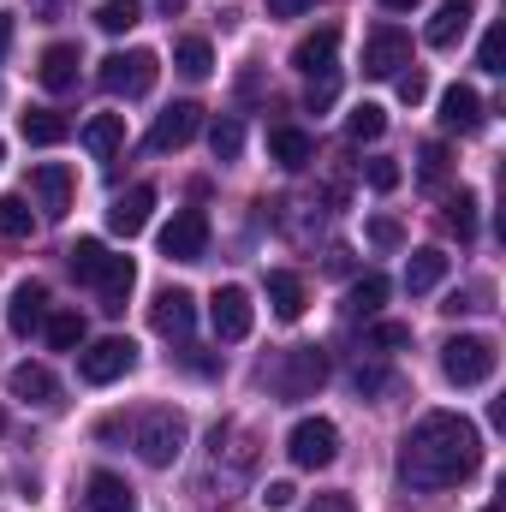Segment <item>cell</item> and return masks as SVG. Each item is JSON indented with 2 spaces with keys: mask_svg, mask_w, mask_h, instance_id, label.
<instances>
[{
  "mask_svg": "<svg viewBox=\"0 0 506 512\" xmlns=\"http://www.w3.org/2000/svg\"><path fill=\"white\" fill-rule=\"evenodd\" d=\"M42 328H48V346H54V352H78V346H84V316H78V310H48Z\"/></svg>",
  "mask_w": 506,
  "mask_h": 512,
  "instance_id": "obj_29",
  "label": "cell"
},
{
  "mask_svg": "<svg viewBox=\"0 0 506 512\" xmlns=\"http://www.w3.org/2000/svg\"><path fill=\"white\" fill-rule=\"evenodd\" d=\"M322 382H328V358H322V346H292V352L268 370V387H274L280 399H310Z\"/></svg>",
  "mask_w": 506,
  "mask_h": 512,
  "instance_id": "obj_6",
  "label": "cell"
},
{
  "mask_svg": "<svg viewBox=\"0 0 506 512\" xmlns=\"http://www.w3.org/2000/svg\"><path fill=\"white\" fill-rule=\"evenodd\" d=\"M364 179H370L376 191H393V185H399V167H393V161H370V167H364Z\"/></svg>",
  "mask_w": 506,
  "mask_h": 512,
  "instance_id": "obj_42",
  "label": "cell"
},
{
  "mask_svg": "<svg viewBox=\"0 0 506 512\" xmlns=\"http://www.w3.org/2000/svg\"><path fill=\"white\" fill-rule=\"evenodd\" d=\"M102 435L114 441V435H131V447H137V459L149 465V471H167L179 453H185V411H173V405H149V411H137V417H108L102 423Z\"/></svg>",
  "mask_w": 506,
  "mask_h": 512,
  "instance_id": "obj_2",
  "label": "cell"
},
{
  "mask_svg": "<svg viewBox=\"0 0 506 512\" xmlns=\"http://www.w3.org/2000/svg\"><path fill=\"white\" fill-rule=\"evenodd\" d=\"M108 245L102 239H78L72 251H66V268H72V280H84V286H96L102 280V268H108Z\"/></svg>",
  "mask_w": 506,
  "mask_h": 512,
  "instance_id": "obj_28",
  "label": "cell"
},
{
  "mask_svg": "<svg viewBox=\"0 0 506 512\" xmlns=\"http://www.w3.org/2000/svg\"><path fill=\"white\" fill-rule=\"evenodd\" d=\"M268 161H280L286 173L310 167V161H316V143H310V131H298V126H274V131H268Z\"/></svg>",
  "mask_w": 506,
  "mask_h": 512,
  "instance_id": "obj_22",
  "label": "cell"
},
{
  "mask_svg": "<svg viewBox=\"0 0 506 512\" xmlns=\"http://www.w3.org/2000/svg\"><path fill=\"white\" fill-rule=\"evenodd\" d=\"M501 48H506V30H501V24H489V36H483V48H477V66H483V72H495V78L506 72Z\"/></svg>",
  "mask_w": 506,
  "mask_h": 512,
  "instance_id": "obj_39",
  "label": "cell"
},
{
  "mask_svg": "<svg viewBox=\"0 0 506 512\" xmlns=\"http://www.w3.org/2000/svg\"><path fill=\"white\" fill-rule=\"evenodd\" d=\"M161 256L167 262H203L209 256V215L203 209H179L161 227Z\"/></svg>",
  "mask_w": 506,
  "mask_h": 512,
  "instance_id": "obj_8",
  "label": "cell"
},
{
  "mask_svg": "<svg viewBox=\"0 0 506 512\" xmlns=\"http://www.w3.org/2000/svg\"><path fill=\"white\" fill-rule=\"evenodd\" d=\"M268 304H274L280 322H298L304 304H310V292H304V280H298L292 268H274V274H268Z\"/></svg>",
  "mask_w": 506,
  "mask_h": 512,
  "instance_id": "obj_24",
  "label": "cell"
},
{
  "mask_svg": "<svg viewBox=\"0 0 506 512\" xmlns=\"http://www.w3.org/2000/svg\"><path fill=\"white\" fill-rule=\"evenodd\" d=\"M12 30H18V12H0V60H6V48H12Z\"/></svg>",
  "mask_w": 506,
  "mask_h": 512,
  "instance_id": "obj_46",
  "label": "cell"
},
{
  "mask_svg": "<svg viewBox=\"0 0 506 512\" xmlns=\"http://www.w3.org/2000/svg\"><path fill=\"white\" fill-rule=\"evenodd\" d=\"M381 298H387V274H364V280L346 292V316H376Z\"/></svg>",
  "mask_w": 506,
  "mask_h": 512,
  "instance_id": "obj_33",
  "label": "cell"
},
{
  "mask_svg": "<svg viewBox=\"0 0 506 512\" xmlns=\"http://www.w3.org/2000/svg\"><path fill=\"white\" fill-rule=\"evenodd\" d=\"M0 161H6V143H0Z\"/></svg>",
  "mask_w": 506,
  "mask_h": 512,
  "instance_id": "obj_51",
  "label": "cell"
},
{
  "mask_svg": "<svg viewBox=\"0 0 506 512\" xmlns=\"http://www.w3.org/2000/svg\"><path fill=\"white\" fill-rule=\"evenodd\" d=\"M447 233H453L459 245L477 239V197H471V191H453V197H447Z\"/></svg>",
  "mask_w": 506,
  "mask_h": 512,
  "instance_id": "obj_30",
  "label": "cell"
},
{
  "mask_svg": "<svg viewBox=\"0 0 506 512\" xmlns=\"http://www.w3.org/2000/svg\"><path fill=\"white\" fill-rule=\"evenodd\" d=\"M405 346H411V322H376L364 340V352H405Z\"/></svg>",
  "mask_w": 506,
  "mask_h": 512,
  "instance_id": "obj_37",
  "label": "cell"
},
{
  "mask_svg": "<svg viewBox=\"0 0 506 512\" xmlns=\"http://www.w3.org/2000/svg\"><path fill=\"white\" fill-rule=\"evenodd\" d=\"M399 239H405V233H399V221H393V215H376V221H370V245H381V251H393Z\"/></svg>",
  "mask_w": 506,
  "mask_h": 512,
  "instance_id": "obj_41",
  "label": "cell"
},
{
  "mask_svg": "<svg viewBox=\"0 0 506 512\" xmlns=\"http://www.w3.org/2000/svg\"><path fill=\"white\" fill-rule=\"evenodd\" d=\"M292 501H298V489H292V483H268V489H262V507H292Z\"/></svg>",
  "mask_w": 506,
  "mask_h": 512,
  "instance_id": "obj_43",
  "label": "cell"
},
{
  "mask_svg": "<svg viewBox=\"0 0 506 512\" xmlns=\"http://www.w3.org/2000/svg\"><path fill=\"white\" fill-rule=\"evenodd\" d=\"M0 429H6V411H0Z\"/></svg>",
  "mask_w": 506,
  "mask_h": 512,
  "instance_id": "obj_52",
  "label": "cell"
},
{
  "mask_svg": "<svg viewBox=\"0 0 506 512\" xmlns=\"http://www.w3.org/2000/svg\"><path fill=\"white\" fill-rule=\"evenodd\" d=\"M84 507L90 512H137V495H131L126 477H114V471H90V483H84Z\"/></svg>",
  "mask_w": 506,
  "mask_h": 512,
  "instance_id": "obj_20",
  "label": "cell"
},
{
  "mask_svg": "<svg viewBox=\"0 0 506 512\" xmlns=\"http://www.w3.org/2000/svg\"><path fill=\"white\" fill-rule=\"evenodd\" d=\"M334 54H340V24H322V30H310V36L292 48V66H298L310 84H328V78H334Z\"/></svg>",
  "mask_w": 506,
  "mask_h": 512,
  "instance_id": "obj_13",
  "label": "cell"
},
{
  "mask_svg": "<svg viewBox=\"0 0 506 512\" xmlns=\"http://www.w3.org/2000/svg\"><path fill=\"white\" fill-rule=\"evenodd\" d=\"M131 286H137V262H131V256H108V268H102V280H96V292H102V310H108V316H120V310H126Z\"/></svg>",
  "mask_w": 506,
  "mask_h": 512,
  "instance_id": "obj_23",
  "label": "cell"
},
{
  "mask_svg": "<svg viewBox=\"0 0 506 512\" xmlns=\"http://www.w3.org/2000/svg\"><path fill=\"white\" fill-rule=\"evenodd\" d=\"M483 512H501V501H489V507H483Z\"/></svg>",
  "mask_w": 506,
  "mask_h": 512,
  "instance_id": "obj_50",
  "label": "cell"
},
{
  "mask_svg": "<svg viewBox=\"0 0 506 512\" xmlns=\"http://www.w3.org/2000/svg\"><path fill=\"white\" fill-rule=\"evenodd\" d=\"M447 268H453V256L447 251H411V262H405V292H435L441 280H447Z\"/></svg>",
  "mask_w": 506,
  "mask_h": 512,
  "instance_id": "obj_26",
  "label": "cell"
},
{
  "mask_svg": "<svg viewBox=\"0 0 506 512\" xmlns=\"http://www.w3.org/2000/svg\"><path fill=\"white\" fill-rule=\"evenodd\" d=\"M84 149H90L96 161H114V155L126 149V114H96V120L84 126Z\"/></svg>",
  "mask_w": 506,
  "mask_h": 512,
  "instance_id": "obj_27",
  "label": "cell"
},
{
  "mask_svg": "<svg viewBox=\"0 0 506 512\" xmlns=\"http://www.w3.org/2000/svg\"><path fill=\"white\" fill-rule=\"evenodd\" d=\"M411 66V36L399 24H376L364 36V78H399Z\"/></svg>",
  "mask_w": 506,
  "mask_h": 512,
  "instance_id": "obj_9",
  "label": "cell"
},
{
  "mask_svg": "<svg viewBox=\"0 0 506 512\" xmlns=\"http://www.w3.org/2000/svg\"><path fill=\"white\" fill-rule=\"evenodd\" d=\"M173 66H179L185 78H209V72H215V54H209L203 36H185V42L173 48Z\"/></svg>",
  "mask_w": 506,
  "mask_h": 512,
  "instance_id": "obj_32",
  "label": "cell"
},
{
  "mask_svg": "<svg viewBox=\"0 0 506 512\" xmlns=\"http://www.w3.org/2000/svg\"><path fill=\"white\" fill-rule=\"evenodd\" d=\"M298 12H316V0H268V18H298Z\"/></svg>",
  "mask_w": 506,
  "mask_h": 512,
  "instance_id": "obj_44",
  "label": "cell"
},
{
  "mask_svg": "<svg viewBox=\"0 0 506 512\" xmlns=\"http://www.w3.org/2000/svg\"><path fill=\"white\" fill-rule=\"evenodd\" d=\"M477 465H483V435L459 411H429L399 441V483L417 489V495L453 489V483L477 477Z\"/></svg>",
  "mask_w": 506,
  "mask_h": 512,
  "instance_id": "obj_1",
  "label": "cell"
},
{
  "mask_svg": "<svg viewBox=\"0 0 506 512\" xmlns=\"http://www.w3.org/2000/svg\"><path fill=\"white\" fill-rule=\"evenodd\" d=\"M18 131H24V143L54 149V143H66V137H72V120H66V114H54V108H30V114H18Z\"/></svg>",
  "mask_w": 506,
  "mask_h": 512,
  "instance_id": "obj_25",
  "label": "cell"
},
{
  "mask_svg": "<svg viewBox=\"0 0 506 512\" xmlns=\"http://www.w3.org/2000/svg\"><path fill=\"white\" fill-rule=\"evenodd\" d=\"M197 131H203V108H197V102H173L167 114H155V126H149L143 143H149L155 155H167V149H185Z\"/></svg>",
  "mask_w": 506,
  "mask_h": 512,
  "instance_id": "obj_12",
  "label": "cell"
},
{
  "mask_svg": "<svg viewBox=\"0 0 506 512\" xmlns=\"http://www.w3.org/2000/svg\"><path fill=\"white\" fill-rule=\"evenodd\" d=\"M471 12H477V0H441L435 18H429V30H423V42H429V48H453V42L471 30Z\"/></svg>",
  "mask_w": 506,
  "mask_h": 512,
  "instance_id": "obj_19",
  "label": "cell"
},
{
  "mask_svg": "<svg viewBox=\"0 0 506 512\" xmlns=\"http://www.w3.org/2000/svg\"><path fill=\"white\" fill-rule=\"evenodd\" d=\"M495 364H501V352H495L489 334H453L441 346V376L453 387H483L495 376Z\"/></svg>",
  "mask_w": 506,
  "mask_h": 512,
  "instance_id": "obj_3",
  "label": "cell"
},
{
  "mask_svg": "<svg viewBox=\"0 0 506 512\" xmlns=\"http://www.w3.org/2000/svg\"><path fill=\"white\" fill-rule=\"evenodd\" d=\"M381 6H387V12H411L417 0H381Z\"/></svg>",
  "mask_w": 506,
  "mask_h": 512,
  "instance_id": "obj_49",
  "label": "cell"
},
{
  "mask_svg": "<svg viewBox=\"0 0 506 512\" xmlns=\"http://www.w3.org/2000/svg\"><path fill=\"white\" fill-rule=\"evenodd\" d=\"M381 387H387L381 370H358V393H381Z\"/></svg>",
  "mask_w": 506,
  "mask_h": 512,
  "instance_id": "obj_47",
  "label": "cell"
},
{
  "mask_svg": "<svg viewBox=\"0 0 506 512\" xmlns=\"http://www.w3.org/2000/svg\"><path fill=\"white\" fill-rule=\"evenodd\" d=\"M209 149H215V161H239V149H245V126H239L233 114H221V120L209 126Z\"/></svg>",
  "mask_w": 506,
  "mask_h": 512,
  "instance_id": "obj_35",
  "label": "cell"
},
{
  "mask_svg": "<svg viewBox=\"0 0 506 512\" xmlns=\"http://www.w3.org/2000/svg\"><path fill=\"white\" fill-rule=\"evenodd\" d=\"M310 512H358V507H352V495H316Z\"/></svg>",
  "mask_w": 506,
  "mask_h": 512,
  "instance_id": "obj_45",
  "label": "cell"
},
{
  "mask_svg": "<svg viewBox=\"0 0 506 512\" xmlns=\"http://www.w3.org/2000/svg\"><path fill=\"white\" fill-rule=\"evenodd\" d=\"M96 78H102V90H108V96H126V102H137V96H149V90H155V78H161V54H155V48H126V54H108Z\"/></svg>",
  "mask_w": 506,
  "mask_h": 512,
  "instance_id": "obj_4",
  "label": "cell"
},
{
  "mask_svg": "<svg viewBox=\"0 0 506 512\" xmlns=\"http://www.w3.org/2000/svg\"><path fill=\"white\" fill-rule=\"evenodd\" d=\"M286 459H292L298 471H328V465L340 459V429H334L328 417H298L292 435H286Z\"/></svg>",
  "mask_w": 506,
  "mask_h": 512,
  "instance_id": "obj_5",
  "label": "cell"
},
{
  "mask_svg": "<svg viewBox=\"0 0 506 512\" xmlns=\"http://www.w3.org/2000/svg\"><path fill=\"white\" fill-rule=\"evenodd\" d=\"M78 48L72 42H54V48H42V60H36V78H42V90H54V96H66V90H78Z\"/></svg>",
  "mask_w": 506,
  "mask_h": 512,
  "instance_id": "obj_17",
  "label": "cell"
},
{
  "mask_svg": "<svg viewBox=\"0 0 506 512\" xmlns=\"http://www.w3.org/2000/svg\"><path fill=\"white\" fill-rule=\"evenodd\" d=\"M131 370H137V346H131L126 334H108V340H96V346L78 352V376L90 387H108V382H120V376H131Z\"/></svg>",
  "mask_w": 506,
  "mask_h": 512,
  "instance_id": "obj_7",
  "label": "cell"
},
{
  "mask_svg": "<svg viewBox=\"0 0 506 512\" xmlns=\"http://www.w3.org/2000/svg\"><path fill=\"white\" fill-rule=\"evenodd\" d=\"M417 179H423V185H441V179H447V149H441V143H423V155H417Z\"/></svg>",
  "mask_w": 506,
  "mask_h": 512,
  "instance_id": "obj_38",
  "label": "cell"
},
{
  "mask_svg": "<svg viewBox=\"0 0 506 512\" xmlns=\"http://www.w3.org/2000/svg\"><path fill=\"white\" fill-rule=\"evenodd\" d=\"M48 322V286L42 280H24V286H12V304H6V328L24 340V334H36Z\"/></svg>",
  "mask_w": 506,
  "mask_h": 512,
  "instance_id": "obj_15",
  "label": "cell"
},
{
  "mask_svg": "<svg viewBox=\"0 0 506 512\" xmlns=\"http://www.w3.org/2000/svg\"><path fill=\"white\" fill-rule=\"evenodd\" d=\"M346 131H352V143H376L381 131H387V108H376V102H358V108L346 114Z\"/></svg>",
  "mask_w": 506,
  "mask_h": 512,
  "instance_id": "obj_34",
  "label": "cell"
},
{
  "mask_svg": "<svg viewBox=\"0 0 506 512\" xmlns=\"http://www.w3.org/2000/svg\"><path fill=\"white\" fill-rule=\"evenodd\" d=\"M149 328L161 334V340H191V328H197V298L185 292V286H161L155 292V304H149Z\"/></svg>",
  "mask_w": 506,
  "mask_h": 512,
  "instance_id": "obj_10",
  "label": "cell"
},
{
  "mask_svg": "<svg viewBox=\"0 0 506 512\" xmlns=\"http://www.w3.org/2000/svg\"><path fill=\"white\" fill-rule=\"evenodd\" d=\"M441 131H459V137L483 131V96H477L471 84H453V90L441 96Z\"/></svg>",
  "mask_w": 506,
  "mask_h": 512,
  "instance_id": "obj_18",
  "label": "cell"
},
{
  "mask_svg": "<svg viewBox=\"0 0 506 512\" xmlns=\"http://www.w3.org/2000/svg\"><path fill=\"white\" fill-rule=\"evenodd\" d=\"M393 84H399V102H405V108H417V102L429 96V78H423V66H411V72H399Z\"/></svg>",
  "mask_w": 506,
  "mask_h": 512,
  "instance_id": "obj_40",
  "label": "cell"
},
{
  "mask_svg": "<svg viewBox=\"0 0 506 512\" xmlns=\"http://www.w3.org/2000/svg\"><path fill=\"white\" fill-rule=\"evenodd\" d=\"M30 191L42 197V215H48V221H60V215L72 209V167H60V161L30 167Z\"/></svg>",
  "mask_w": 506,
  "mask_h": 512,
  "instance_id": "obj_14",
  "label": "cell"
},
{
  "mask_svg": "<svg viewBox=\"0 0 506 512\" xmlns=\"http://www.w3.org/2000/svg\"><path fill=\"white\" fill-rule=\"evenodd\" d=\"M96 24H102L108 36H126L131 24H143V0H102V6H96Z\"/></svg>",
  "mask_w": 506,
  "mask_h": 512,
  "instance_id": "obj_31",
  "label": "cell"
},
{
  "mask_svg": "<svg viewBox=\"0 0 506 512\" xmlns=\"http://www.w3.org/2000/svg\"><path fill=\"white\" fill-rule=\"evenodd\" d=\"M6 387H12V399H24V405H54V399H60V382H54L48 364H12Z\"/></svg>",
  "mask_w": 506,
  "mask_h": 512,
  "instance_id": "obj_21",
  "label": "cell"
},
{
  "mask_svg": "<svg viewBox=\"0 0 506 512\" xmlns=\"http://www.w3.org/2000/svg\"><path fill=\"white\" fill-rule=\"evenodd\" d=\"M30 227H36L30 203H24V197H0V233H6V239H30Z\"/></svg>",
  "mask_w": 506,
  "mask_h": 512,
  "instance_id": "obj_36",
  "label": "cell"
},
{
  "mask_svg": "<svg viewBox=\"0 0 506 512\" xmlns=\"http://www.w3.org/2000/svg\"><path fill=\"white\" fill-rule=\"evenodd\" d=\"M209 322H215V340H245L256 328V304L245 286H215V298H209Z\"/></svg>",
  "mask_w": 506,
  "mask_h": 512,
  "instance_id": "obj_11",
  "label": "cell"
},
{
  "mask_svg": "<svg viewBox=\"0 0 506 512\" xmlns=\"http://www.w3.org/2000/svg\"><path fill=\"white\" fill-rule=\"evenodd\" d=\"M149 209H155V185H131L114 197V209H108V227L120 233V239H137L143 227H149Z\"/></svg>",
  "mask_w": 506,
  "mask_h": 512,
  "instance_id": "obj_16",
  "label": "cell"
},
{
  "mask_svg": "<svg viewBox=\"0 0 506 512\" xmlns=\"http://www.w3.org/2000/svg\"><path fill=\"white\" fill-rule=\"evenodd\" d=\"M155 6H161V12H167V18H173V12H185V6H191V0H155Z\"/></svg>",
  "mask_w": 506,
  "mask_h": 512,
  "instance_id": "obj_48",
  "label": "cell"
}]
</instances>
